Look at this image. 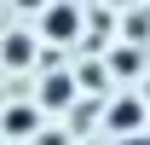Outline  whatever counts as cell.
Instances as JSON below:
<instances>
[{"mask_svg": "<svg viewBox=\"0 0 150 145\" xmlns=\"http://www.w3.org/2000/svg\"><path fill=\"white\" fill-rule=\"evenodd\" d=\"M46 35H52V41H69L75 35V12H69V6H52V12H46Z\"/></svg>", "mask_w": 150, "mask_h": 145, "instance_id": "6da1fadb", "label": "cell"}, {"mask_svg": "<svg viewBox=\"0 0 150 145\" xmlns=\"http://www.w3.org/2000/svg\"><path fill=\"white\" fill-rule=\"evenodd\" d=\"M40 99H46V105H64V99H69V81H64V75H52V81L40 87Z\"/></svg>", "mask_w": 150, "mask_h": 145, "instance_id": "7a4b0ae2", "label": "cell"}, {"mask_svg": "<svg viewBox=\"0 0 150 145\" xmlns=\"http://www.w3.org/2000/svg\"><path fill=\"white\" fill-rule=\"evenodd\" d=\"M133 122H144V110L133 105V99H127V105H115V128H133Z\"/></svg>", "mask_w": 150, "mask_h": 145, "instance_id": "3957f363", "label": "cell"}, {"mask_svg": "<svg viewBox=\"0 0 150 145\" xmlns=\"http://www.w3.org/2000/svg\"><path fill=\"white\" fill-rule=\"evenodd\" d=\"M6 134H29V110H12L6 116Z\"/></svg>", "mask_w": 150, "mask_h": 145, "instance_id": "277c9868", "label": "cell"}, {"mask_svg": "<svg viewBox=\"0 0 150 145\" xmlns=\"http://www.w3.org/2000/svg\"><path fill=\"white\" fill-rule=\"evenodd\" d=\"M127 145H150V139H127Z\"/></svg>", "mask_w": 150, "mask_h": 145, "instance_id": "5b68a950", "label": "cell"}]
</instances>
